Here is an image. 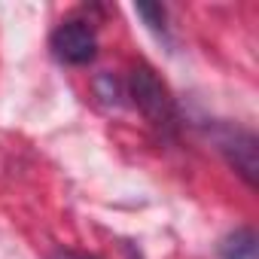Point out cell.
I'll list each match as a JSON object with an SVG mask.
<instances>
[{"label":"cell","mask_w":259,"mask_h":259,"mask_svg":"<svg viewBox=\"0 0 259 259\" xmlns=\"http://www.w3.org/2000/svg\"><path fill=\"white\" fill-rule=\"evenodd\" d=\"M128 89H132V101L135 107L147 116V122L162 135H171L177 128V104L171 98V89L159 79V73L147 64L132 70V79H128Z\"/></svg>","instance_id":"6da1fadb"},{"label":"cell","mask_w":259,"mask_h":259,"mask_svg":"<svg viewBox=\"0 0 259 259\" xmlns=\"http://www.w3.org/2000/svg\"><path fill=\"white\" fill-rule=\"evenodd\" d=\"M52 55L61 61V64H89L95 61L98 55V34L89 22H79V19H70V22H61L55 31H52Z\"/></svg>","instance_id":"7a4b0ae2"},{"label":"cell","mask_w":259,"mask_h":259,"mask_svg":"<svg viewBox=\"0 0 259 259\" xmlns=\"http://www.w3.org/2000/svg\"><path fill=\"white\" fill-rule=\"evenodd\" d=\"M217 147L223 150L226 162L244 177L247 186H256V171H259V147L253 132H244V128H223L217 135Z\"/></svg>","instance_id":"3957f363"},{"label":"cell","mask_w":259,"mask_h":259,"mask_svg":"<svg viewBox=\"0 0 259 259\" xmlns=\"http://www.w3.org/2000/svg\"><path fill=\"white\" fill-rule=\"evenodd\" d=\"M256 253H259V247H256V232L253 229H235L220 244L223 259H256Z\"/></svg>","instance_id":"277c9868"},{"label":"cell","mask_w":259,"mask_h":259,"mask_svg":"<svg viewBox=\"0 0 259 259\" xmlns=\"http://www.w3.org/2000/svg\"><path fill=\"white\" fill-rule=\"evenodd\" d=\"M135 13L141 16V19H147V25L153 28V31H165V10L159 7V4H138L135 7Z\"/></svg>","instance_id":"5b68a950"},{"label":"cell","mask_w":259,"mask_h":259,"mask_svg":"<svg viewBox=\"0 0 259 259\" xmlns=\"http://www.w3.org/2000/svg\"><path fill=\"white\" fill-rule=\"evenodd\" d=\"M52 259H89V256H82V253H70V250H61V253H55Z\"/></svg>","instance_id":"8992f818"}]
</instances>
